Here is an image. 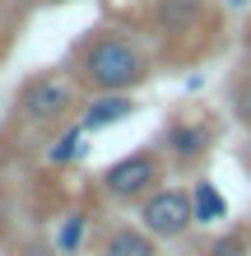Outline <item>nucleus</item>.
Segmentation results:
<instances>
[{
	"mask_svg": "<svg viewBox=\"0 0 251 256\" xmlns=\"http://www.w3.org/2000/svg\"><path fill=\"white\" fill-rule=\"evenodd\" d=\"M79 80L93 94H130L135 84L149 80V66H144V52L130 38L102 33L79 47Z\"/></svg>",
	"mask_w": 251,
	"mask_h": 256,
	"instance_id": "f257e3e1",
	"label": "nucleus"
},
{
	"mask_svg": "<svg viewBox=\"0 0 251 256\" xmlns=\"http://www.w3.org/2000/svg\"><path fill=\"white\" fill-rule=\"evenodd\" d=\"M196 224V205H191L186 186H158L140 200V228L158 238V242H177V238L191 233Z\"/></svg>",
	"mask_w": 251,
	"mask_h": 256,
	"instance_id": "f03ea898",
	"label": "nucleus"
},
{
	"mask_svg": "<svg viewBox=\"0 0 251 256\" xmlns=\"http://www.w3.org/2000/svg\"><path fill=\"white\" fill-rule=\"evenodd\" d=\"M14 108L33 126H61L65 112L75 108V88L65 80H56V74H33V80H23V88L14 94Z\"/></svg>",
	"mask_w": 251,
	"mask_h": 256,
	"instance_id": "7ed1b4c3",
	"label": "nucleus"
},
{
	"mask_svg": "<svg viewBox=\"0 0 251 256\" xmlns=\"http://www.w3.org/2000/svg\"><path fill=\"white\" fill-rule=\"evenodd\" d=\"M158 182H163V163L154 149H135L102 172V191L112 200H144L149 191H158Z\"/></svg>",
	"mask_w": 251,
	"mask_h": 256,
	"instance_id": "20e7f679",
	"label": "nucleus"
},
{
	"mask_svg": "<svg viewBox=\"0 0 251 256\" xmlns=\"http://www.w3.org/2000/svg\"><path fill=\"white\" fill-rule=\"evenodd\" d=\"M205 149H210V126L205 122H172L163 130V154L177 168H191L196 158H205Z\"/></svg>",
	"mask_w": 251,
	"mask_h": 256,
	"instance_id": "39448f33",
	"label": "nucleus"
},
{
	"mask_svg": "<svg viewBox=\"0 0 251 256\" xmlns=\"http://www.w3.org/2000/svg\"><path fill=\"white\" fill-rule=\"evenodd\" d=\"M140 102L130 98V94H93L88 98V108L79 116V126L84 130H102V126H116V122H126V116H135Z\"/></svg>",
	"mask_w": 251,
	"mask_h": 256,
	"instance_id": "423d86ee",
	"label": "nucleus"
},
{
	"mask_svg": "<svg viewBox=\"0 0 251 256\" xmlns=\"http://www.w3.org/2000/svg\"><path fill=\"white\" fill-rule=\"evenodd\" d=\"M158 238H149L140 224H121L102 238V256H158Z\"/></svg>",
	"mask_w": 251,
	"mask_h": 256,
	"instance_id": "0eeeda50",
	"label": "nucleus"
},
{
	"mask_svg": "<svg viewBox=\"0 0 251 256\" xmlns=\"http://www.w3.org/2000/svg\"><path fill=\"white\" fill-rule=\"evenodd\" d=\"M191 205H196V224H219V219H228V200H224V191H219L214 182H191Z\"/></svg>",
	"mask_w": 251,
	"mask_h": 256,
	"instance_id": "6e6552de",
	"label": "nucleus"
},
{
	"mask_svg": "<svg viewBox=\"0 0 251 256\" xmlns=\"http://www.w3.org/2000/svg\"><path fill=\"white\" fill-rule=\"evenodd\" d=\"M84 126H70V130H61L51 140V149H47V163H56V168H65V163H75L79 154H84Z\"/></svg>",
	"mask_w": 251,
	"mask_h": 256,
	"instance_id": "1a4fd4ad",
	"label": "nucleus"
},
{
	"mask_svg": "<svg viewBox=\"0 0 251 256\" xmlns=\"http://www.w3.org/2000/svg\"><path fill=\"white\" fill-rule=\"evenodd\" d=\"M205 256H251V228H228L219 233L210 247H205Z\"/></svg>",
	"mask_w": 251,
	"mask_h": 256,
	"instance_id": "9d476101",
	"label": "nucleus"
},
{
	"mask_svg": "<svg viewBox=\"0 0 251 256\" xmlns=\"http://www.w3.org/2000/svg\"><path fill=\"white\" fill-rule=\"evenodd\" d=\"M79 238H84V214H70L61 224V233H56V252H61V256H75L79 252Z\"/></svg>",
	"mask_w": 251,
	"mask_h": 256,
	"instance_id": "9b49d317",
	"label": "nucleus"
},
{
	"mask_svg": "<svg viewBox=\"0 0 251 256\" xmlns=\"http://www.w3.org/2000/svg\"><path fill=\"white\" fill-rule=\"evenodd\" d=\"M191 14H196V0H163V5H158V24L163 28H182Z\"/></svg>",
	"mask_w": 251,
	"mask_h": 256,
	"instance_id": "f8f14e48",
	"label": "nucleus"
},
{
	"mask_svg": "<svg viewBox=\"0 0 251 256\" xmlns=\"http://www.w3.org/2000/svg\"><path fill=\"white\" fill-rule=\"evenodd\" d=\"M233 112H238L242 122L251 126V80H242L238 88H233Z\"/></svg>",
	"mask_w": 251,
	"mask_h": 256,
	"instance_id": "ddd939ff",
	"label": "nucleus"
},
{
	"mask_svg": "<svg viewBox=\"0 0 251 256\" xmlns=\"http://www.w3.org/2000/svg\"><path fill=\"white\" fill-rule=\"evenodd\" d=\"M228 5H238V10H242V5H251V0H228Z\"/></svg>",
	"mask_w": 251,
	"mask_h": 256,
	"instance_id": "4468645a",
	"label": "nucleus"
}]
</instances>
